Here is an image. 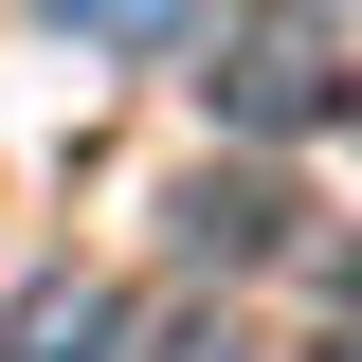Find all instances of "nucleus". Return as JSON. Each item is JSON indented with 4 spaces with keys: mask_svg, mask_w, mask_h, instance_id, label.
<instances>
[{
    "mask_svg": "<svg viewBox=\"0 0 362 362\" xmlns=\"http://www.w3.org/2000/svg\"><path fill=\"white\" fill-rule=\"evenodd\" d=\"M344 73H362V0H254L218 37V127H254V145H308L326 109H344Z\"/></svg>",
    "mask_w": 362,
    "mask_h": 362,
    "instance_id": "f257e3e1",
    "label": "nucleus"
},
{
    "mask_svg": "<svg viewBox=\"0 0 362 362\" xmlns=\"http://www.w3.org/2000/svg\"><path fill=\"white\" fill-rule=\"evenodd\" d=\"M54 54H199V0H37Z\"/></svg>",
    "mask_w": 362,
    "mask_h": 362,
    "instance_id": "7ed1b4c3",
    "label": "nucleus"
},
{
    "mask_svg": "<svg viewBox=\"0 0 362 362\" xmlns=\"http://www.w3.org/2000/svg\"><path fill=\"white\" fill-rule=\"evenodd\" d=\"M290 218H308V199H272V181H181V235H199V254H290Z\"/></svg>",
    "mask_w": 362,
    "mask_h": 362,
    "instance_id": "20e7f679",
    "label": "nucleus"
},
{
    "mask_svg": "<svg viewBox=\"0 0 362 362\" xmlns=\"http://www.w3.org/2000/svg\"><path fill=\"white\" fill-rule=\"evenodd\" d=\"M145 362H254V326H235V308H181V326H163Z\"/></svg>",
    "mask_w": 362,
    "mask_h": 362,
    "instance_id": "39448f33",
    "label": "nucleus"
},
{
    "mask_svg": "<svg viewBox=\"0 0 362 362\" xmlns=\"http://www.w3.org/2000/svg\"><path fill=\"white\" fill-rule=\"evenodd\" d=\"M109 344H127V290L109 272H37L0 308V362H109Z\"/></svg>",
    "mask_w": 362,
    "mask_h": 362,
    "instance_id": "f03ea898",
    "label": "nucleus"
}]
</instances>
